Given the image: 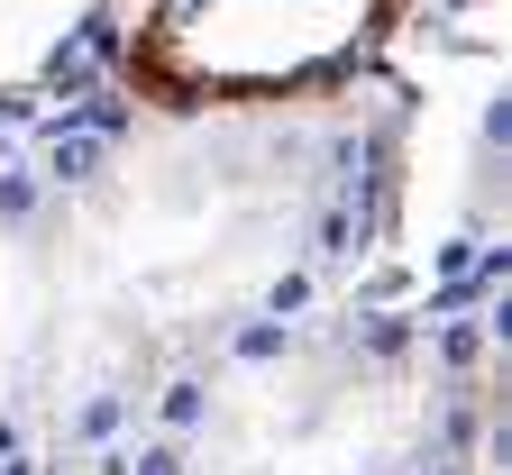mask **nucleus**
<instances>
[{
  "instance_id": "obj_1",
  "label": "nucleus",
  "mask_w": 512,
  "mask_h": 475,
  "mask_svg": "<svg viewBox=\"0 0 512 475\" xmlns=\"http://www.w3.org/2000/svg\"><path fill=\"white\" fill-rule=\"evenodd\" d=\"M394 19L403 0H156L119 74L156 110H266L375 64Z\"/></svg>"
},
{
  "instance_id": "obj_2",
  "label": "nucleus",
  "mask_w": 512,
  "mask_h": 475,
  "mask_svg": "<svg viewBox=\"0 0 512 475\" xmlns=\"http://www.w3.org/2000/svg\"><path fill=\"white\" fill-rule=\"evenodd\" d=\"M110 0H0V101H37L92 46Z\"/></svg>"
}]
</instances>
